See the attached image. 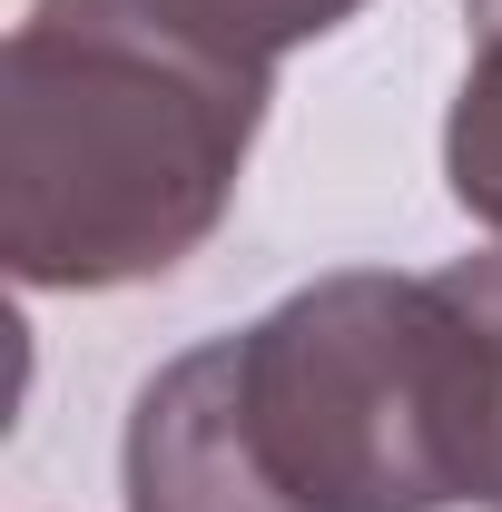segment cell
<instances>
[{"label": "cell", "mask_w": 502, "mask_h": 512, "mask_svg": "<svg viewBox=\"0 0 502 512\" xmlns=\"http://www.w3.org/2000/svg\"><path fill=\"white\" fill-rule=\"evenodd\" d=\"M128 512H453V335L434 276L345 266L207 335L128 404Z\"/></svg>", "instance_id": "obj_1"}, {"label": "cell", "mask_w": 502, "mask_h": 512, "mask_svg": "<svg viewBox=\"0 0 502 512\" xmlns=\"http://www.w3.org/2000/svg\"><path fill=\"white\" fill-rule=\"evenodd\" d=\"M276 69L148 0H30L0 50V256L30 296H119L237 207Z\"/></svg>", "instance_id": "obj_2"}, {"label": "cell", "mask_w": 502, "mask_h": 512, "mask_svg": "<svg viewBox=\"0 0 502 512\" xmlns=\"http://www.w3.org/2000/svg\"><path fill=\"white\" fill-rule=\"evenodd\" d=\"M434 296L453 335V473L473 512H502V256H453Z\"/></svg>", "instance_id": "obj_3"}, {"label": "cell", "mask_w": 502, "mask_h": 512, "mask_svg": "<svg viewBox=\"0 0 502 512\" xmlns=\"http://www.w3.org/2000/svg\"><path fill=\"white\" fill-rule=\"evenodd\" d=\"M463 20H473V60L443 119V188L473 227L502 237V0H463Z\"/></svg>", "instance_id": "obj_4"}, {"label": "cell", "mask_w": 502, "mask_h": 512, "mask_svg": "<svg viewBox=\"0 0 502 512\" xmlns=\"http://www.w3.org/2000/svg\"><path fill=\"white\" fill-rule=\"evenodd\" d=\"M148 10L178 20V30H197V40L227 50V60L276 69L286 50H306V40H325V30H345L365 0H148Z\"/></svg>", "instance_id": "obj_5"}]
</instances>
